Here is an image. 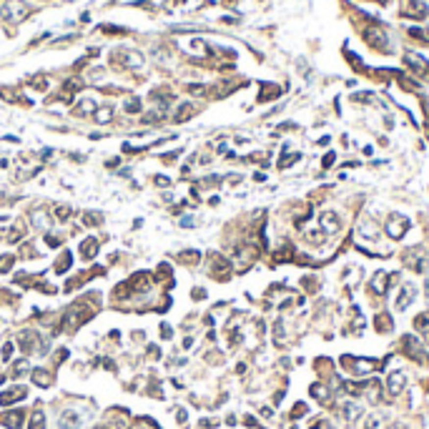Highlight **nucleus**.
Returning a JSON list of instances; mask_svg holds the SVG:
<instances>
[{"label":"nucleus","instance_id":"nucleus-1","mask_svg":"<svg viewBox=\"0 0 429 429\" xmlns=\"http://www.w3.org/2000/svg\"><path fill=\"white\" fill-rule=\"evenodd\" d=\"M381 231L387 233L392 241H402L404 236L412 231V219H406L399 211H392V213H387V221H384Z\"/></svg>","mask_w":429,"mask_h":429},{"label":"nucleus","instance_id":"nucleus-2","mask_svg":"<svg viewBox=\"0 0 429 429\" xmlns=\"http://www.w3.org/2000/svg\"><path fill=\"white\" fill-rule=\"evenodd\" d=\"M402 261H404V269H409L412 274H427L429 271V253L419 244L412 246V249H404Z\"/></svg>","mask_w":429,"mask_h":429},{"label":"nucleus","instance_id":"nucleus-3","mask_svg":"<svg viewBox=\"0 0 429 429\" xmlns=\"http://www.w3.org/2000/svg\"><path fill=\"white\" fill-rule=\"evenodd\" d=\"M404 392H406V372L404 369L387 372V379H384V394H387V399H397Z\"/></svg>","mask_w":429,"mask_h":429},{"label":"nucleus","instance_id":"nucleus-4","mask_svg":"<svg viewBox=\"0 0 429 429\" xmlns=\"http://www.w3.org/2000/svg\"><path fill=\"white\" fill-rule=\"evenodd\" d=\"M356 233L361 236V241H369V244H381V224L377 219H369V216H361L356 221Z\"/></svg>","mask_w":429,"mask_h":429},{"label":"nucleus","instance_id":"nucleus-5","mask_svg":"<svg viewBox=\"0 0 429 429\" xmlns=\"http://www.w3.org/2000/svg\"><path fill=\"white\" fill-rule=\"evenodd\" d=\"M367 291H369V296H374V299H384V296H389V271L387 269H377L374 274H372V278H369V284H367Z\"/></svg>","mask_w":429,"mask_h":429},{"label":"nucleus","instance_id":"nucleus-6","mask_svg":"<svg viewBox=\"0 0 429 429\" xmlns=\"http://www.w3.org/2000/svg\"><path fill=\"white\" fill-rule=\"evenodd\" d=\"M336 414L344 424H356L364 419V406L356 402V399H347V402H339L336 404Z\"/></svg>","mask_w":429,"mask_h":429},{"label":"nucleus","instance_id":"nucleus-7","mask_svg":"<svg viewBox=\"0 0 429 429\" xmlns=\"http://www.w3.org/2000/svg\"><path fill=\"white\" fill-rule=\"evenodd\" d=\"M30 15V8L25 0H8V3L0 8V18L8 20V23H20Z\"/></svg>","mask_w":429,"mask_h":429},{"label":"nucleus","instance_id":"nucleus-8","mask_svg":"<svg viewBox=\"0 0 429 429\" xmlns=\"http://www.w3.org/2000/svg\"><path fill=\"white\" fill-rule=\"evenodd\" d=\"M417 284L412 281H402L397 286V296H394V311H406L412 304H414V299H417Z\"/></svg>","mask_w":429,"mask_h":429},{"label":"nucleus","instance_id":"nucleus-9","mask_svg":"<svg viewBox=\"0 0 429 429\" xmlns=\"http://www.w3.org/2000/svg\"><path fill=\"white\" fill-rule=\"evenodd\" d=\"M319 228L327 236H336L341 228H344V221H341V213L336 208H324L319 216Z\"/></svg>","mask_w":429,"mask_h":429},{"label":"nucleus","instance_id":"nucleus-10","mask_svg":"<svg viewBox=\"0 0 429 429\" xmlns=\"http://www.w3.org/2000/svg\"><path fill=\"white\" fill-rule=\"evenodd\" d=\"M372 329L379 334V336H387L394 331V319H392V311H377L374 319H372Z\"/></svg>","mask_w":429,"mask_h":429},{"label":"nucleus","instance_id":"nucleus-11","mask_svg":"<svg viewBox=\"0 0 429 429\" xmlns=\"http://www.w3.org/2000/svg\"><path fill=\"white\" fill-rule=\"evenodd\" d=\"M404 63L409 66V71H412L414 76H427V73H429V60H424V58L417 55V53H406V55H404Z\"/></svg>","mask_w":429,"mask_h":429},{"label":"nucleus","instance_id":"nucleus-12","mask_svg":"<svg viewBox=\"0 0 429 429\" xmlns=\"http://www.w3.org/2000/svg\"><path fill=\"white\" fill-rule=\"evenodd\" d=\"M23 419H25V412H20V409L0 414V424L8 427V429H20V427H23Z\"/></svg>","mask_w":429,"mask_h":429},{"label":"nucleus","instance_id":"nucleus-13","mask_svg":"<svg viewBox=\"0 0 429 429\" xmlns=\"http://www.w3.org/2000/svg\"><path fill=\"white\" fill-rule=\"evenodd\" d=\"M116 60H121L123 66H128V68L143 66V55H141V53H133V50H118V53H116Z\"/></svg>","mask_w":429,"mask_h":429},{"label":"nucleus","instance_id":"nucleus-14","mask_svg":"<svg viewBox=\"0 0 429 429\" xmlns=\"http://www.w3.org/2000/svg\"><path fill=\"white\" fill-rule=\"evenodd\" d=\"M364 429H387L389 427V422H387V417L384 414H379V412H372V414H364Z\"/></svg>","mask_w":429,"mask_h":429},{"label":"nucleus","instance_id":"nucleus-15","mask_svg":"<svg viewBox=\"0 0 429 429\" xmlns=\"http://www.w3.org/2000/svg\"><path fill=\"white\" fill-rule=\"evenodd\" d=\"M25 394H28L25 387H13V389H8V392L0 394V404L8 406V404H13V402H18V399H25Z\"/></svg>","mask_w":429,"mask_h":429},{"label":"nucleus","instance_id":"nucleus-16","mask_svg":"<svg viewBox=\"0 0 429 429\" xmlns=\"http://www.w3.org/2000/svg\"><path fill=\"white\" fill-rule=\"evenodd\" d=\"M412 329L417 331V334H429V309H424V311H419L414 319H412Z\"/></svg>","mask_w":429,"mask_h":429},{"label":"nucleus","instance_id":"nucleus-17","mask_svg":"<svg viewBox=\"0 0 429 429\" xmlns=\"http://www.w3.org/2000/svg\"><path fill=\"white\" fill-rule=\"evenodd\" d=\"M58 427H60V429H78V427H80V417H78L76 412H63V414L58 417Z\"/></svg>","mask_w":429,"mask_h":429},{"label":"nucleus","instance_id":"nucleus-18","mask_svg":"<svg viewBox=\"0 0 429 429\" xmlns=\"http://www.w3.org/2000/svg\"><path fill=\"white\" fill-rule=\"evenodd\" d=\"M302 286L306 294H316L321 289V278L316 274H306V276H302Z\"/></svg>","mask_w":429,"mask_h":429},{"label":"nucleus","instance_id":"nucleus-19","mask_svg":"<svg viewBox=\"0 0 429 429\" xmlns=\"http://www.w3.org/2000/svg\"><path fill=\"white\" fill-rule=\"evenodd\" d=\"M96 253H98V239H85L80 244V256L83 259H93Z\"/></svg>","mask_w":429,"mask_h":429},{"label":"nucleus","instance_id":"nucleus-20","mask_svg":"<svg viewBox=\"0 0 429 429\" xmlns=\"http://www.w3.org/2000/svg\"><path fill=\"white\" fill-rule=\"evenodd\" d=\"M309 414V404L306 402H296L294 406H291V412H289V419L291 422H299V419H304Z\"/></svg>","mask_w":429,"mask_h":429},{"label":"nucleus","instance_id":"nucleus-21","mask_svg":"<svg viewBox=\"0 0 429 429\" xmlns=\"http://www.w3.org/2000/svg\"><path fill=\"white\" fill-rule=\"evenodd\" d=\"M199 108H196V103H183L181 108L176 111V123H183V121H188L191 116H194Z\"/></svg>","mask_w":429,"mask_h":429},{"label":"nucleus","instance_id":"nucleus-22","mask_svg":"<svg viewBox=\"0 0 429 429\" xmlns=\"http://www.w3.org/2000/svg\"><path fill=\"white\" fill-rule=\"evenodd\" d=\"M33 381L38 384V387H50V384H53V377H50V372H46V369H35V372H33Z\"/></svg>","mask_w":429,"mask_h":429},{"label":"nucleus","instance_id":"nucleus-23","mask_svg":"<svg viewBox=\"0 0 429 429\" xmlns=\"http://www.w3.org/2000/svg\"><path fill=\"white\" fill-rule=\"evenodd\" d=\"M76 113H78V116H91V113H96V101H91V98L80 101L78 108H76Z\"/></svg>","mask_w":429,"mask_h":429},{"label":"nucleus","instance_id":"nucleus-24","mask_svg":"<svg viewBox=\"0 0 429 429\" xmlns=\"http://www.w3.org/2000/svg\"><path fill=\"white\" fill-rule=\"evenodd\" d=\"M23 236H25V224H23V221H18V224L13 226V231L8 233V241H10V244H18L20 239H23Z\"/></svg>","mask_w":429,"mask_h":429},{"label":"nucleus","instance_id":"nucleus-25","mask_svg":"<svg viewBox=\"0 0 429 429\" xmlns=\"http://www.w3.org/2000/svg\"><path fill=\"white\" fill-rule=\"evenodd\" d=\"M278 93H281V88H276V85H269V83H264V91L259 93V101H261V103H266V101L276 98Z\"/></svg>","mask_w":429,"mask_h":429},{"label":"nucleus","instance_id":"nucleus-26","mask_svg":"<svg viewBox=\"0 0 429 429\" xmlns=\"http://www.w3.org/2000/svg\"><path fill=\"white\" fill-rule=\"evenodd\" d=\"M28 429H46V414H43L40 409L33 412V417H30V427H28Z\"/></svg>","mask_w":429,"mask_h":429},{"label":"nucleus","instance_id":"nucleus-27","mask_svg":"<svg viewBox=\"0 0 429 429\" xmlns=\"http://www.w3.org/2000/svg\"><path fill=\"white\" fill-rule=\"evenodd\" d=\"M178 259H181L183 264H199V261H201V251H181Z\"/></svg>","mask_w":429,"mask_h":429},{"label":"nucleus","instance_id":"nucleus-28","mask_svg":"<svg viewBox=\"0 0 429 429\" xmlns=\"http://www.w3.org/2000/svg\"><path fill=\"white\" fill-rule=\"evenodd\" d=\"M123 108H126V113H141L143 103H141V98H128Z\"/></svg>","mask_w":429,"mask_h":429},{"label":"nucleus","instance_id":"nucleus-29","mask_svg":"<svg viewBox=\"0 0 429 429\" xmlns=\"http://www.w3.org/2000/svg\"><path fill=\"white\" fill-rule=\"evenodd\" d=\"M93 116H96V121H98V123H108V121L113 118V108H108V105H103V108H101V111H96Z\"/></svg>","mask_w":429,"mask_h":429},{"label":"nucleus","instance_id":"nucleus-30","mask_svg":"<svg viewBox=\"0 0 429 429\" xmlns=\"http://www.w3.org/2000/svg\"><path fill=\"white\" fill-rule=\"evenodd\" d=\"M83 219H85V221H83L85 226H98V224L103 221V216H101V213H98V211H88V213H85V216H83Z\"/></svg>","mask_w":429,"mask_h":429},{"label":"nucleus","instance_id":"nucleus-31","mask_svg":"<svg viewBox=\"0 0 429 429\" xmlns=\"http://www.w3.org/2000/svg\"><path fill=\"white\" fill-rule=\"evenodd\" d=\"M68 269H71V253L66 251V253H63V259L55 264V271H58V274H66Z\"/></svg>","mask_w":429,"mask_h":429},{"label":"nucleus","instance_id":"nucleus-32","mask_svg":"<svg viewBox=\"0 0 429 429\" xmlns=\"http://www.w3.org/2000/svg\"><path fill=\"white\" fill-rule=\"evenodd\" d=\"M13 256L10 253H5V256H0V274H5V271H10L13 269Z\"/></svg>","mask_w":429,"mask_h":429},{"label":"nucleus","instance_id":"nucleus-33","mask_svg":"<svg viewBox=\"0 0 429 429\" xmlns=\"http://www.w3.org/2000/svg\"><path fill=\"white\" fill-rule=\"evenodd\" d=\"M299 158H302L299 153H291V156H281V161H278V168H289V166H294Z\"/></svg>","mask_w":429,"mask_h":429},{"label":"nucleus","instance_id":"nucleus-34","mask_svg":"<svg viewBox=\"0 0 429 429\" xmlns=\"http://www.w3.org/2000/svg\"><path fill=\"white\" fill-rule=\"evenodd\" d=\"M352 101H354V103H372V101H374V93H354Z\"/></svg>","mask_w":429,"mask_h":429},{"label":"nucleus","instance_id":"nucleus-35","mask_svg":"<svg viewBox=\"0 0 429 429\" xmlns=\"http://www.w3.org/2000/svg\"><path fill=\"white\" fill-rule=\"evenodd\" d=\"M334 163H336V153H334V151L324 153V158H321V168H331Z\"/></svg>","mask_w":429,"mask_h":429},{"label":"nucleus","instance_id":"nucleus-36","mask_svg":"<svg viewBox=\"0 0 429 429\" xmlns=\"http://www.w3.org/2000/svg\"><path fill=\"white\" fill-rule=\"evenodd\" d=\"M68 216H71V208H68V206H58V208H55V219H58V221H66Z\"/></svg>","mask_w":429,"mask_h":429},{"label":"nucleus","instance_id":"nucleus-37","mask_svg":"<svg viewBox=\"0 0 429 429\" xmlns=\"http://www.w3.org/2000/svg\"><path fill=\"white\" fill-rule=\"evenodd\" d=\"M23 372H28V364H25V361H18V364H15V374H13V377H20Z\"/></svg>","mask_w":429,"mask_h":429},{"label":"nucleus","instance_id":"nucleus-38","mask_svg":"<svg viewBox=\"0 0 429 429\" xmlns=\"http://www.w3.org/2000/svg\"><path fill=\"white\" fill-rule=\"evenodd\" d=\"M10 352H13V344H5V349H3V359H10Z\"/></svg>","mask_w":429,"mask_h":429},{"label":"nucleus","instance_id":"nucleus-39","mask_svg":"<svg viewBox=\"0 0 429 429\" xmlns=\"http://www.w3.org/2000/svg\"><path fill=\"white\" fill-rule=\"evenodd\" d=\"M329 143H331L329 136H321V138H319V146H329Z\"/></svg>","mask_w":429,"mask_h":429},{"label":"nucleus","instance_id":"nucleus-40","mask_svg":"<svg viewBox=\"0 0 429 429\" xmlns=\"http://www.w3.org/2000/svg\"><path fill=\"white\" fill-rule=\"evenodd\" d=\"M46 241H48V246H58V244H60V241L55 239V236H48V239H46Z\"/></svg>","mask_w":429,"mask_h":429},{"label":"nucleus","instance_id":"nucleus-41","mask_svg":"<svg viewBox=\"0 0 429 429\" xmlns=\"http://www.w3.org/2000/svg\"><path fill=\"white\" fill-rule=\"evenodd\" d=\"M156 183H158V186H168V178H166V176H158Z\"/></svg>","mask_w":429,"mask_h":429},{"label":"nucleus","instance_id":"nucleus-42","mask_svg":"<svg viewBox=\"0 0 429 429\" xmlns=\"http://www.w3.org/2000/svg\"><path fill=\"white\" fill-rule=\"evenodd\" d=\"M422 387H424V392L429 394V379H424V384H422Z\"/></svg>","mask_w":429,"mask_h":429},{"label":"nucleus","instance_id":"nucleus-43","mask_svg":"<svg viewBox=\"0 0 429 429\" xmlns=\"http://www.w3.org/2000/svg\"><path fill=\"white\" fill-rule=\"evenodd\" d=\"M424 294H427V299H429V278H427V284H424Z\"/></svg>","mask_w":429,"mask_h":429},{"label":"nucleus","instance_id":"nucleus-44","mask_svg":"<svg viewBox=\"0 0 429 429\" xmlns=\"http://www.w3.org/2000/svg\"><path fill=\"white\" fill-rule=\"evenodd\" d=\"M324 429H336V427H334V424H331V422H329V424H327V427H324Z\"/></svg>","mask_w":429,"mask_h":429},{"label":"nucleus","instance_id":"nucleus-45","mask_svg":"<svg viewBox=\"0 0 429 429\" xmlns=\"http://www.w3.org/2000/svg\"><path fill=\"white\" fill-rule=\"evenodd\" d=\"M424 131H427V138H429V123H427V126H424Z\"/></svg>","mask_w":429,"mask_h":429}]
</instances>
